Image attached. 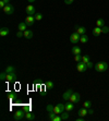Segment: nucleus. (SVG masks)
<instances>
[{
  "label": "nucleus",
  "mask_w": 109,
  "mask_h": 121,
  "mask_svg": "<svg viewBox=\"0 0 109 121\" xmlns=\"http://www.w3.org/2000/svg\"><path fill=\"white\" fill-rule=\"evenodd\" d=\"M94 69H95L97 72H105V71L108 70V63L105 61L103 62H97L95 65V67H94Z\"/></svg>",
  "instance_id": "f257e3e1"
},
{
  "label": "nucleus",
  "mask_w": 109,
  "mask_h": 121,
  "mask_svg": "<svg viewBox=\"0 0 109 121\" xmlns=\"http://www.w3.org/2000/svg\"><path fill=\"white\" fill-rule=\"evenodd\" d=\"M104 33H109V27L107 26H103V27H96L93 28V34H94V36H99L100 34H104Z\"/></svg>",
  "instance_id": "f03ea898"
},
{
  "label": "nucleus",
  "mask_w": 109,
  "mask_h": 121,
  "mask_svg": "<svg viewBox=\"0 0 109 121\" xmlns=\"http://www.w3.org/2000/svg\"><path fill=\"white\" fill-rule=\"evenodd\" d=\"M63 111H65V105L64 104H58L53 107V112L56 115H61Z\"/></svg>",
  "instance_id": "7ed1b4c3"
},
{
  "label": "nucleus",
  "mask_w": 109,
  "mask_h": 121,
  "mask_svg": "<svg viewBox=\"0 0 109 121\" xmlns=\"http://www.w3.org/2000/svg\"><path fill=\"white\" fill-rule=\"evenodd\" d=\"M13 118L17 121H21L25 118V111L24 110H17L15 111V113L13 115Z\"/></svg>",
  "instance_id": "20e7f679"
},
{
  "label": "nucleus",
  "mask_w": 109,
  "mask_h": 121,
  "mask_svg": "<svg viewBox=\"0 0 109 121\" xmlns=\"http://www.w3.org/2000/svg\"><path fill=\"white\" fill-rule=\"evenodd\" d=\"M80 99H81V95H80L78 93L73 92L72 95H71L70 98H69V101H71V103H73V104H78V101H80Z\"/></svg>",
  "instance_id": "39448f33"
},
{
  "label": "nucleus",
  "mask_w": 109,
  "mask_h": 121,
  "mask_svg": "<svg viewBox=\"0 0 109 121\" xmlns=\"http://www.w3.org/2000/svg\"><path fill=\"white\" fill-rule=\"evenodd\" d=\"M80 38H81V35L78 33H73L70 35V42L72 43V44H78V42H80Z\"/></svg>",
  "instance_id": "423d86ee"
},
{
  "label": "nucleus",
  "mask_w": 109,
  "mask_h": 121,
  "mask_svg": "<svg viewBox=\"0 0 109 121\" xmlns=\"http://www.w3.org/2000/svg\"><path fill=\"white\" fill-rule=\"evenodd\" d=\"M2 10H3V12H4L6 14H8V15H11V14L14 13V7L12 6V4H10V3H9V4H7V6L4 7Z\"/></svg>",
  "instance_id": "0eeeda50"
},
{
  "label": "nucleus",
  "mask_w": 109,
  "mask_h": 121,
  "mask_svg": "<svg viewBox=\"0 0 109 121\" xmlns=\"http://www.w3.org/2000/svg\"><path fill=\"white\" fill-rule=\"evenodd\" d=\"M25 12L27 15H35L36 14V9H35V7L33 4H28L25 9Z\"/></svg>",
  "instance_id": "6e6552de"
},
{
  "label": "nucleus",
  "mask_w": 109,
  "mask_h": 121,
  "mask_svg": "<svg viewBox=\"0 0 109 121\" xmlns=\"http://www.w3.org/2000/svg\"><path fill=\"white\" fill-rule=\"evenodd\" d=\"M76 70L78 72H85L87 70V67H86V63H84L83 61H80L76 63Z\"/></svg>",
  "instance_id": "1a4fd4ad"
},
{
  "label": "nucleus",
  "mask_w": 109,
  "mask_h": 121,
  "mask_svg": "<svg viewBox=\"0 0 109 121\" xmlns=\"http://www.w3.org/2000/svg\"><path fill=\"white\" fill-rule=\"evenodd\" d=\"M35 21L36 20H35V17H34V15H27V17H25V21H24V22L27 24V26H33Z\"/></svg>",
  "instance_id": "9d476101"
},
{
  "label": "nucleus",
  "mask_w": 109,
  "mask_h": 121,
  "mask_svg": "<svg viewBox=\"0 0 109 121\" xmlns=\"http://www.w3.org/2000/svg\"><path fill=\"white\" fill-rule=\"evenodd\" d=\"M17 80V73L12 72V73H7L6 75V81L7 82H13Z\"/></svg>",
  "instance_id": "9b49d317"
},
{
  "label": "nucleus",
  "mask_w": 109,
  "mask_h": 121,
  "mask_svg": "<svg viewBox=\"0 0 109 121\" xmlns=\"http://www.w3.org/2000/svg\"><path fill=\"white\" fill-rule=\"evenodd\" d=\"M65 111H72L73 109H74V104L73 103H71V101H69V100H67V103H65Z\"/></svg>",
  "instance_id": "f8f14e48"
},
{
  "label": "nucleus",
  "mask_w": 109,
  "mask_h": 121,
  "mask_svg": "<svg viewBox=\"0 0 109 121\" xmlns=\"http://www.w3.org/2000/svg\"><path fill=\"white\" fill-rule=\"evenodd\" d=\"M34 36V33L32 30H26V31H24V37H25L26 39H31V38H33Z\"/></svg>",
  "instance_id": "ddd939ff"
},
{
  "label": "nucleus",
  "mask_w": 109,
  "mask_h": 121,
  "mask_svg": "<svg viewBox=\"0 0 109 121\" xmlns=\"http://www.w3.org/2000/svg\"><path fill=\"white\" fill-rule=\"evenodd\" d=\"M25 119L28 121H33L35 119V115L31 111H25Z\"/></svg>",
  "instance_id": "4468645a"
},
{
  "label": "nucleus",
  "mask_w": 109,
  "mask_h": 121,
  "mask_svg": "<svg viewBox=\"0 0 109 121\" xmlns=\"http://www.w3.org/2000/svg\"><path fill=\"white\" fill-rule=\"evenodd\" d=\"M73 91L72 90H68L67 92H64L63 95H62V98L64 99V100H69V98H70V96L72 95Z\"/></svg>",
  "instance_id": "2eb2a0df"
},
{
  "label": "nucleus",
  "mask_w": 109,
  "mask_h": 121,
  "mask_svg": "<svg viewBox=\"0 0 109 121\" xmlns=\"http://www.w3.org/2000/svg\"><path fill=\"white\" fill-rule=\"evenodd\" d=\"M9 33H10V31H9L8 27H1L0 28V36L1 37H4V36H7V35H9Z\"/></svg>",
  "instance_id": "dca6fc26"
},
{
  "label": "nucleus",
  "mask_w": 109,
  "mask_h": 121,
  "mask_svg": "<svg viewBox=\"0 0 109 121\" xmlns=\"http://www.w3.org/2000/svg\"><path fill=\"white\" fill-rule=\"evenodd\" d=\"M75 30H76V33H78L80 35H84V34L86 33V28L84 27V26H75Z\"/></svg>",
  "instance_id": "f3484780"
},
{
  "label": "nucleus",
  "mask_w": 109,
  "mask_h": 121,
  "mask_svg": "<svg viewBox=\"0 0 109 121\" xmlns=\"http://www.w3.org/2000/svg\"><path fill=\"white\" fill-rule=\"evenodd\" d=\"M78 115L80 116V117H85L86 115H88V109L87 108H82V109H80L78 111Z\"/></svg>",
  "instance_id": "a211bd4d"
},
{
  "label": "nucleus",
  "mask_w": 109,
  "mask_h": 121,
  "mask_svg": "<svg viewBox=\"0 0 109 121\" xmlns=\"http://www.w3.org/2000/svg\"><path fill=\"white\" fill-rule=\"evenodd\" d=\"M81 52H82V49L78 47V46L74 45L72 47V54L73 55H81Z\"/></svg>",
  "instance_id": "6ab92c4d"
},
{
  "label": "nucleus",
  "mask_w": 109,
  "mask_h": 121,
  "mask_svg": "<svg viewBox=\"0 0 109 121\" xmlns=\"http://www.w3.org/2000/svg\"><path fill=\"white\" fill-rule=\"evenodd\" d=\"M17 28H19V31H22V32H24V31H26V30H27V24H26L25 22L20 23V24H19V26H17Z\"/></svg>",
  "instance_id": "aec40b11"
},
{
  "label": "nucleus",
  "mask_w": 109,
  "mask_h": 121,
  "mask_svg": "<svg viewBox=\"0 0 109 121\" xmlns=\"http://www.w3.org/2000/svg\"><path fill=\"white\" fill-rule=\"evenodd\" d=\"M88 42V37H87V35H81V38H80V43L81 44H86V43Z\"/></svg>",
  "instance_id": "412c9836"
},
{
  "label": "nucleus",
  "mask_w": 109,
  "mask_h": 121,
  "mask_svg": "<svg viewBox=\"0 0 109 121\" xmlns=\"http://www.w3.org/2000/svg\"><path fill=\"white\" fill-rule=\"evenodd\" d=\"M45 86H46L47 90H52L53 86H55V84H53L52 81H47L46 82V84H45Z\"/></svg>",
  "instance_id": "4be33fe9"
},
{
  "label": "nucleus",
  "mask_w": 109,
  "mask_h": 121,
  "mask_svg": "<svg viewBox=\"0 0 109 121\" xmlns=\"http://www.w3.org/2000/svg\"><path fill=\"white\" fill-rule=\"evenodd\" d=\"M96 26H98V27H103V26H105V21H104L103 19H98V20L96 21Z\"/></svg>",
  "instance_id": "5701e85b"
},
{
  "label": "nucleus",
  "mask_w": 109,
  "mask_h": 121,
  "mask_svg": "<svg viewBox=\"0 0 109 121\" xmlns=\"http://www.w3.org/2000/svg\"><path fill=\"white\" fill-rule=\"evenodd\" d=\"M4 72H6V73H12V72H15V68L12 67V65H9V67H7V69L4 70Z\"/></svg>",
  "instance_id": "b1692460"
},
{
  "label": "nucleus",
  "mask_w": 109,
  "mask_h": 121,
  "mask_svg": "<svg viewBox=\"0 0 109 121\" xmlns=\"http://www.w3.org/2000/svg\"><path fill=\"white\" fill-rule=\"evenodd\" d=\"M83 107H84V108H87V109H88V108H91V107H92V101H91V100L84 101Z\"/></svg>",
  "instance_id": "393cba45"
},
{
  "label": "nucleus",
  "mask_w": 109,
  "mask_h": 121,
  "mask_svg": "<svg viewBox=\"0 0 109 121\" xmlns=\"http://www.w3.org/2000/svg\"><path fill=\"white\" fill-rule=\"evenodd\" d=\"M82 61L84 62V63H87L88 61H91V58L88 55H85V56H82Z\"/></svg>",
  "instance_id": "a878e982"
},
{
  "label": "nucleus",
  "mask_w": 109,
  "mask_h": 121,
  "mask_svg": "<svg viewBox=\"0 0 109 121\" xmlns=\"http://www.w3.org/2000/svg\"><path fill=\"white\" fill-rule=\"evenodd\" d=\"M61 118L62 120H68V118H69V113H68V111H65V112H62L61 113Z\"/></svg>",
  "instance_id": "bb28decb"
},
{
  "label": "nucleus",
  "mask_w": 109,
  "mask_h": 121,
  "mask_svg": "<svg viewBox=\"0 0 109 121\" xmlns=\"http://www.w3.org/2000/svg\"><path fill=\"white\" fill-rule=\"evenodd\" d=\"M34 17H35V20L36 21H40L43 19V14L42 13H36Z\"/></svg>",
  "instance_id": "cd10ccee"
},
{
  "label": "nucleus",
  "mask_w": 109,
  "mask_h": 121,
  "mask_svg": "<svg viewBox=\"0 0 109 121\" xmlns=\"http://www.w3.org/2000/svg\"><path fill=\"white\" fill-rule=\"evenodd\" d=\"M74 60L76 61V63L80 61H82V56L81 55H74Z\"/></svg>",
  "instance_id": "c85d7f7f"
},
{
  "label": "nucleus",
  "mask_w": 109,
  "mask_h": 121,
  "mask_svg": "<svg viewBox=\"0 0 109 121\" xmlns=\"http://www.w3.org/2000/svg\"><path fill=\"white\" fill-rule=\"evenodd\" d=\"M55 117H56V113L53 112V111H51V112H49V116H48V119H49L50 121H52Z\"/></svg>",
  "instance_id": "c756f323"
},
{
  "label": "nucleus",
  "mask_w": 109,
  "mask_h": 121,
  "mask_svg": "<svg viewBox=\"0 0 109 121\" xmlns=\"http://www.w3.org/2000/svg\"><path fill=\"white\" fill-rule=\"evenodd\" d=\"M53 107H55V106H52V105H47L46 109H47L48 112H51V111H53Z\"/></svg>",
  "instance_id": "7c9ffc66"
},
{
  "label": "nucleus",
  "mask_w": 109,
  "mask_h": 121,
  "mask_svg": "<svg viewBox=\"0 0 109 121\" xmlns=\"http://www.w3.org/2000/svg\"><path fill=\"white\" fill-rule=\"evenodd\" d=\"M61 120H62L61 116H60V115H56V117L53 118V120H52V121H61Z\"/></svg>",
  "instance_id": "2f4dec72"
},
{
  "label": "nucleus",
  "mask_w": 109,
  "mask_h": 121,
  "mask_svg": "<svg viewBox=\"0 0 109 121\" xmlns=\"http://www.w3.org/2000/svg\"><path fill=\"white\" fill-rule=\"evenodd\" d=\"M86 67H87V69H92V68H94V65H93L92 61H88L86 63Z\"/></svg>",
  "instance_id": "473e14b6"
},
{
  "label": "nucleus",
  "mask_w": 109,
  "mask_h": 121,
  "mask_svg": "<svg viewBox=\"0 0 109 121\" xmlns=\"http://www.w3.org/2000/svg\"><path fill=\"white\" fill-rule=\"evenodd\" d=\"M6 75H7L6 72H2V73L0 74V79L2 80V81H6Z\"/></svg>",
  "instance_id": "72a5a7b5"
},
{
  "label": "nucleus",
  "mask_w": 109,
  "mask_h": 121,
  "mask_svg": "<svg viewBox=\"0 0 109 121\" xmlns=\"http://www.w3.org/2000/svg\"><path fill=\"white\" fill-rule=\"evenodd\" d=\"M17 36L19 37V38H20V37H22V36H24V32H22V31H19V32H17Z\"/></svg>",
  "instance_id": "f704fd0d"
},
{
  "label": "nucleus",
  "mask_w": 109,
  "mask_h": 121,
  "mask_svg": "<svg viewBox=\"0 0 109 121\" xmlns=\"http://www.w3.org/2000/svg\"><path fill=\"white\" fill-rule=\"evenodd\" d=\"M10 99H13L14 97H15V93L14 92H12V93H9V96H8Z\"/></svg>",
  "instance_id": "c9c22d12"
},
{
  "label": "nucleus",
  "mask_w": 109,
  "mask_h": 121,
  "mask_svg": "<svg viewBox=\"0 0 109 121\" xmlns=\"http://www.w3.org/2000/svg\"><path fill=\"white\" fill-rule=\"evenodd\" d=\"M7 4H6V2H4V1H3V0H1V1H0V8H4V7H6Z\"/></svg>",
  "instance_id": "e433bc0d"
},
{
  "label": "nucleus",
  "mask_w": 109,
  "mask_h": 121,
  "mask_svg": "<svg viewBox=\"0 0 109 121\" xmlns=\"http://www.w3.org/2000/svg\"><path fill=\"white\" fill-rule=\"evenodd\" d=\"M73 1H74V0H64V3H65V4H71Z\"/></svg>",
  "instance_id": "4c0bfd02"
},
{
  "label": "nucleus",
  "mask_w": 109,
  "mask_h": 121,
  "mask_svg": "<svg viewBox=\"0 0 109 121\" xmlns=\"http://www.w3.org/2000/svg\"><path fill=\"white\" fill-rule=\"evenodd\" d=\"M88 115H94V110L92 108H88Z\"/></svg>",
  "instance_id": "58836bf2"
},
{
  "label": "nucleus",
  "mask_w": 109,
  "mask_h": 121,
  "mask_svg": "<svg viewBox=\"0 0 109 121\" xmlns=\"http://www.w3.org/2000/svg\"><path fill=\"white\" fill-rule=\"evenodd\" d=\"M85 120V117H80V118L76 119V121H84Z\"/></svg>",
  "instance_id": "ea45409f"
},
{
  "label": "nucleus",
  "mask_w": 109,
  "mask_h": 121,
  "mask_svg": "<svg viewBox=\"0 0 109 121\" xmlns=\"http://www.w3.org/2000/svg\"><path fill=\"white\" fill-rule=\"evenodd\" d=\"M3 1L6 2V4H9V3H10V0H3Z\"/></svg>",
  "instance_id": "a19ab883"
},
{
  "label": "nucleus",
  "mask_w": 109,
  "mask_h": 121,
  "mask_svg": "<svg viewBox=\"0 0 109 121\" xmlns=\"http://www.w3.org/2000/svg\"><path fill=\"white\" fill-rule=\"evenodd\" d=\"M27 1H28V2H30V3H33L34 1H36V0H27Z\"/></svg>",
  "instance_id": "79ce46f5"
},
{
  "label": "nucleus",
  "mask_w": 109,
  "mask_h": 121,
  "mask_svg": "<svg viewBox=\"0 0 109 121\" xmlns=\"http://www.w3.org/2000/svg\"><path fill=\"white\" fill-rule=\"evenodd\" d=\"M108 92H109V90H108Z\"/></svg>",
  "instance_id": "37998d69"
}]
</instances>
